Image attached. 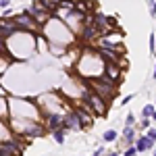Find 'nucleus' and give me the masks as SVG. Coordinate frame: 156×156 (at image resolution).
Here are the masks:
<instances>
[{
  "mask_svg": "<svg viewBox=\"0 0 156 156\" xmlns=\"http://www.w3.org/2000/svg\"><path fill=\"white\" fill-rule=\"evenodd\" d=\"M87 85L94 90V94H98L100 98H104V100H112V98L117 96V85L110 83L108 79H104V77H98V79H90L87 81Z\"/></svg>",
  "mask_w": 156,
  "mask_h": 156,
  "instance_id": "1",
  "label": "nucleus"
},
{
  "mask_svg": "<svg viewBox=\"0 0 156 156\" xmlns=\"http://www.w3.org/2000/svg\"><path fill=\"white\" fill-rule=\"evenodd\" d=\"M12 19H15V23H17V27H19V31H31V34H40V31H42V25L37 23L27 11L15 15Z\"/></svg>",
  "mask_w": 156,
  "mask_h": 156,
  "instance_id": "2",
  "label": "nucleus"
},
{
  "mask_svg": "<svg viewBox=\"0 0 156 156\" xmlns=\"http://www.w3.org/2000/svg\"><path fill=\"white\" fill-rule=\"evenodd\" d=\"M121 75H123V71H121V65L119 62H104V79H108L110 83H119L121 81Z\"/></svg>",
  "mask_w": 156,
  "mask_h": 156,
  "instance_id": "3",
  "label": "nucleus"
},
{
  "mask_svg": "<svg viewBox=\"0 0 156 156\" xmlns=\"http://www.w3.org/2000/svg\"><path fill=\"white\" fill-rule=\"evenodd\" d=\"M85 102L90 104V108L96 112V115H104L106 112V100L104 98H100L98 94H85Z\"/></svg>",
  "mask_w": 156,
  "mask_h": 156,
  "instance_id": "4",
  "label": "nucleus"
},
{
  "mask_svg": "<svg viewBox=\"0 0 156 156\" xmlns=\"http://www.w3.org/2000/svg\"><path fill=\"white\" fill-rule=\"evenodd\" d=\"M96 50L104 60H108V62H119L121 65V54L123 52H119V50H115V48H104V46H96Z\"/></svg>",
  "mask_w": 156,
  "mask_h": 156,
  "instance_id": "5",
  "label": "nucleus"
},
{
  "mask_svg": "<svg viewBox=\"0 0 156 156\" xmlns=\"http://www.w3.org/2000/svg\"><path fill=\"white\" fill-rule=\"evenodd\" d=\"M79 36H81L83 42H94L96 37H100V31L96 29V25L90 21V17H87V23L83 25V29H81V34H79Z\"/></svg>",
  "mask_w": 156,
  "mask_h": 156,
  "instance_id": "6",
  "label": "nucleus"
},
{
  "mask_svg": "<svg viewBox=\"0 0 156 156\" xmlns=\"http://www.w3.org/2000/svg\"><path fill=\"white\" fill-rule=\"evenodd\" d=\"M65 129H83V125H81V119H79V115H77V110H71V112H67L65 115Z\"/></svg>",
  "mask_w": 156,
  "mask_h": 156,
  "instance_id": "7",
  "label": "nucleus"
},
{
  "mask_svg": "<svg viewBox=\"0 0 156 156\" xmlns=\"http://www.w3.org/2000/svg\"><path fill=\"white\" fill-rule=\"evenodd\" d=\"M27 12H29V15H31V17H34L40 25H44L50 17H52L48 11H42V9H36V6H29V9H27Z\"/></svg>",
  "mask_w": 156,
  "mask_h": 156,
  "instance_id": "8",
  "label": "nucleus"
},
{
  "mask_svg": "<svg viewBox=\"0 0 156 156\" xmlns=\"http://www.w3.org/2000/svg\"><path fill=\"white\" fill-rule=\"evenodd\" d=\"M65 117H60V115H48V123H46V129L50 131H56V129H65V123H62Z\"/></svg>",
  "mask_w": 156,
  "mask_h": 156,
  "instance_id": "9",
  "label": "nucleus"
},
{
  "mask_svg": "<svg viewBox=\"0 0 156 156\" xmlns=\"http://www.w3.org/2000/svg\"><path fill=\"white\" fill-rule=\"evenodd\" d=\"M23 131H25V135H27V137H40V135H44L46 127H42V125H37V123H31L29 127H25Z\"/></svg>",
  "mask_w": 156,
  "mask_h": 156,
  "instance_id": "10",
  "label": "nucleus"
},
{
  "mask_svg": "<svg viewBox=\"0 0 156 156\" xmlns=\"http://www.w3.org/2000/svg\"><path fill=\"white\" fill-rule=\"evenodd\" d=\"M152 146H154V140H150L148 135H142V137L135 142V150H137V152H146V150H150Z\"/></svg>",
  "mask_w": 156,
  "mask_h": 156,
  "instance_id": "11",
  "label": "nucleus"
},
{
  "mask_svg": "<svg viewBox=\"0 0 156 156\" xmlns=\"http://www.w3.org/2000/svg\"><path fill=\"white\" fill-rule=\"evenodd\" d=\"M90 9H92V4H90L87 0H77V2H75V11L83 12V15H87V17H90Z\"/></svg>",
  "mask_w": 156,
  "mask_h": 156,
  "instance_id": "12",
  "label": "nucleus"
},
{
  "mask_svg": "<svg viewBox=\"0 0 156 156\" xmlns=\"http://www.w3.org/2000/svg\"><path fill=\"white\" fill-rule=\"evenodd\" d=\"M77 115H79V119H81V125H83V127H87V125L94 123V121H92V115H87L85 108H83V110H77Z\"/></svg>",
  "mask_w": 156,
  "mask_h": 156,
  "instance_id": "13",
  "label": "nucleus"
},
{
  "mask_svg": "<svg viewBox=\"0 0 156 156\" xmlns=\"http://www.w3.org/2000/svg\"><path fill=\"white\" fill-rule=\"evenodd\" d=\"M123 137H125L127 142H133V137H135V129H133L131 125H127V127H125V131H123Z\"/></svg>",
  "mask_w": 156,
  "mask_h": 156,
  "instance_id": "14",
  "label": "nucleus"
},
{
  "mask_svg": "<svg viewBox=\"0 0 156 156\" xmlns=\"http://www.w3.org/2000/svg\"><path fill=\"white\" fill-rule=\"evenodd\" d=\"M117 137H119V135H117V131H115V129H108V131L104 133V142H115Z\"/></svg>",
  "mask_w": 156,
  "mask_h": 156,
  "instance_id": "15",
  "label": "nucleus"
},
{
  "mask_svg": "<svg viewBox=\"0 0 156 156\" xmlns=\"http://www.w3.org/2000/svg\"><path fill=\"white\" fill-rule=\"evenodd\" d=\"M52 133H54L56 144H62V142H65V129H56V131H52Z\"/></svg>",
  "mask_w": 156,
  "mask_h": 156,
  "instance_id": "16",
  "label": "nucleus"
},
{
  "mask_svg": "<svg viewBox=\"0 0 156 156\" xmlns=\"http://www.w3.org/2000/svg\"><path fill=\"white\" fill-rule=\"evenodd\" d=\"M152 112H154V106H152V104L144 106V110H142V115H144V117H152Z\"/></svg>",
  "mask_w": 156,
  "mask_h": 156,
  "instance_id": "17",
  "label": "nucleus"
},
{
  "mask_svg": "<svg viewBox=\"0 0 156 156\" xmlns=\"http://www.w3.org/2000/svg\"><path fill=\"white\" fill-rule=\"evenodd\" d=\"M154 50H156V36L150 34V52H154Z\"/></svg>",
  "mask_w": 156,
  "mask_h": 156,
  "instance_id": "18",
  "label": "nucleus"
},
{
  "mask_svg": "<svg viewBox=\"0 0 156 156\" xmlns=\"http://www.w3.org/2000/svg\"><path fill=\"white\" fill-rule=\"evenodd\" d=\"M148 125H150V119H148V117H144V121L140 123V129H146Z\"/></svg>",
  "mask_w": 156,
  "mask_h": 156,
  "instance_id": "19",
  "label": "nucleus"
},
{
  "mask_svg": "<svg viewBox=\"0 0 156 156\" xmlns=\"http://www.w3.org/2000/svg\"><path fill=\"white\" fill-rule=\"evenodd\" d=\"M135 152H137L135 148H127V150H125V156H135Z\"/></svg>",
  "mask_w": 156,
  "mask_h": 156,
  "instance_id": "20",
  "label": "nucleus"
},
{
  "mask_svg": "<svg viewBox=\"0 0 156 156\" xmlns=\"http://www.w3.org/2000/svg\"><path fill=\"white\" fill-rule=\"evenodd\" d=\"M148 137H150V140H154V142H156V129H150V131H148Z\"/></svg>",
  "mask_w": 156,
  "mask_h": 156,
  "instance_id": "21",
  "label": "nucleus"
},
{
  "mask_svg": "<svg viewBox=\"0 0 156 156\" xmlns=\"http://www.w3.org/2000/svg\"><path fill=\"white\" fill-rule=\"evenodd\" d=\"M9 4H11V0H0V6H2V9H6Z\"/></svg>",
  "mask_w": 156,
  "mask_h": 156,
  "instance_id": "22",
  "label": "nucleus"
},
{
  "mask_svg": "<svg viewBox=\"0 0 156 156\" xmlns=\"http://www.w3.org/2000/svg\"><path fill=\"white\" fill-rule=\"evenodd\" d=\"M131 98H133V94H129V96H125V98H123V104H127V102H131Z\"/></svg>",
  "mask_w": 156,
  "mask_h": 156,
  "instance_id": "23",
  "label": "nucleus"
},
{
  "mask_svg": "<svg viewBox=\"0 0 156 156\" xmlns=\"http://www.w3.org/2000/svg\"><path fill=\"white\" fill-rule=\"evenodd\" d=\"M133 121H135V117H133V115H129V117H127V125H133Z\"/></svg>",
  "mask_w": 156,
  "mask_h": 156,
  "instance_id": "24",
  "label": "nucleus"
},
{
  "mask_svg": "<svg viewBox=\"0 0 156 156\" xmlns=\"http://www.w3.org/2000/svg\"><path fill=\"white\" fill-rule=\"evenodd\" d=\"M152 119H154V121H156V108H154V112H152Z\"/></svg>",
  "mask_w": 156,
  "mask_h": 156,
  "instance_id": "25",
  "label": "nucleus"
},
{
  "mask_svg": "<svg viewBox=\"0 0 156 156\" xmlns=\"http://www.w3.org/2000/svg\"><path fill=\"white\" fill-rule=\"evenodd\" d=\"M0 96H4V90H2V87H0Z\"/></svg>",
  "mask_w": 156,
  "mask_h": 156,
  "instance_id": "26",
  "label": "nucleus"
},
{
  "mask_svg": "<svg viewBox=\"0 0 156 156\" xmlns=\"http://www.w3.org/2000/svg\"><path fill=\"white\" fill-rule=\"evenodd\" d=\"M108 156H119V154H117V152H112V154H108Z\"/></svg>",
  "mask_w": 156,
  "mask_h": 156,
  "instance_id": "27",
  "label": "nucleus"
},
{
  "mask_svg": "<svg viewBox=\"0 0 156 156\" xmlns=\"http://www.w3.org/2000/svg\"><path fill=\"white\" fill-rule=\"evenodd\" d=\"M154 156H156V154H154Z\"/></svg>",
  "mask_w": 156,
  "mask_h": 156,
  "instance_id": "28",
  "label": "nucleus"
}]
</instances>
